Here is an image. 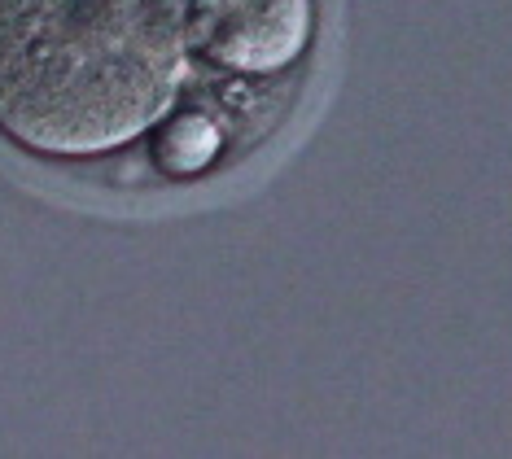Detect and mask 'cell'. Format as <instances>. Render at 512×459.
Listing matches in <instances>:
<instances>
[{"label": "cell", "instance_id": "obj_1", "mask_svg": "<svg viewBox=\"0 0 512 459\" xmlns=\"http://www.w3.org/2000/svg\"><path fill=\"white\" fill-rule=\"evenodd\" d=\"M193 62L189 0H0V145L114 162L184 101Z\"/></svg>", "mask_w": 512, "mask_h": 459}, {"label": "cell", "instance_id": "obj_2", "mask_svg": "<svg viewBox=\"0 0 512 459\" xmlns=\"http://www.w3.org/2000/svg\"><path fill=\"white\" fill-rule=\"evenodd\" d=\"M320 0H189L193 57L237 79H281L307 62Z\"/></svg>", "mask_w": 512, "mask_h": 459}, {"label": "cell", "instance_id": "obj_3", "mask_svg": "<svg viewBox=\"0 0 512 459\" xmlns=\"http://www.w3.org/2000/svg\"><path fill=\"white\" fill-rule=\"evenodd\" d=\"M149 162L167 180H197L211 167H219L228 149V127L206 110H171L154 132H149Z\"/></svg>", "mask_w": 512, "mask_h": 459}]
</instances>
